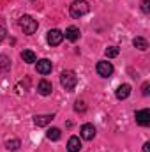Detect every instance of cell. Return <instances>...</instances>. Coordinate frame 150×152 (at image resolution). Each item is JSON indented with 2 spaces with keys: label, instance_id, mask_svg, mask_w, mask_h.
<instances>
[{
  "label": "cell",
  "instance_id": "6da1fadb",
  "mask_svg": "<svg viewBox=\"0 0 150 152\" xmlns=\"http://www.w3.org/2000/svg\"><path fill=\"white\" fill-rule=\"evenodd\" d=\"M18 25H20V28H21L27 36L36 34V30H37V27H39L37 20H34V18H32V16H28V14H23V16L18 20Z\"/></svg>",
  "mask_w": 150,
  "mask_h": 152
},
{
  "label": "cell",
  "instance_id": "7a4b0ae2",
  "mask_svg": "<svg viewBox=\"0 0 150 152\" xmlns=\"http://www.w3.org/2000/svg\"><path fill=\"white\" fill-rule=\"evenodd\" d=\"M60 83H62V87H64L67 92H73L76 88V85H78V76L74 75V71L66 69V71H62V75H60Z\"/></svg>",
  "mask_w": 150,
  "mask_h": 152
},
{
  "label": "cell",
  "instance_id": "3957f363",
  "mask_svg": "<svg viewBox=\"0 0 150 152\" xmlns=\"http://www.w3.org/2000/svg\"><path fill=\"white\" fill-rule=\"evenodd\" d=\"M88 11H90V5H88L87 0H74V2L71 4V7H69V12H71L73 18H81V16H85Z\"/></svg>",
  "mask_w": 150,
  "mask_h": 152
},
{
  "label": "cell",
  "instance_id": "277c9868",
  "mask_svg": "<svg viewBox=\"0 0 150 152\" xmlns=\"http://www.w3.org/2000/svg\"><path fill=\"white\" fill-rule=\"evenodd\" d=\"M95 71H97V75L103 76V78H110L113 75V64L111 62H108V60H101V62H97V66H95Z\"/></svg>",
  "mask_w": 150,
  "mask_h": 152
},
{
  "label": "cell",
  "instance_id": "5b68a950",
  "mask_svg": "<svg viewBox=\"0 0 150 152\" xmlns=\"http://www.w3.org/2000/svg\"><path fill=\"white\" fill-rule=\"evenodd\" d=\"M46 41H48L50 46H58V44L64 41V32H60L58 28H51V30H48V34H46Z\"/></svg>",
  "mask_w": 150,
  "mask_h": 152
},
{
  "label": "cell",
  "instance_id": "8992f818",
  "mask_svg": "<svg viewBox=\"0 0 150 152\" xmlns=\"http://www.w3.org/2000/svg\"><path fill=\"white\" fill-rule=\"evenodd\" d=\"M36 69H37L39 75L46 76L51 73V69H53V64H51V60H48V58H41L37 60V64H36Z\"/></svg>",
  "mask_w": 150,
  "mask_h": 152
},
{
  "label": "cell",
  "instance_id": "52a82bcc",
  "mask_svg": "<svg viewBox=\"0 0 150 152\" xmlns=\"http://www.w3.org/2000/svg\"><path fill=\"white\" fill-rule=\"evenodd\" d=\"M79 134H81V138H83V140L90 142V140H94V138H95V127H94L92 124H83V126H81V129H79Z\"/></svg>",
  "mask_w": 150,
  "mask_h": 152
},
{
  "label": "cell",
  "instance_id": "ba28073f",
  "mask_svg": "<svg viewBox=\"0 0 150 152\" xmlns=\"http://www.w3.org/2000/svg\"><path fill=\"white\" fill-rule=\"evenodd\" d=\"M134 118L140 126H150V112L149 110H138L134 113Z\"/></svg>",
  "mask_w": 150,
  "mask_h": 152
},
{
  "label": "cell",
  "instance_id": "9c48e42d",
  "mask_svg": "<svg viewBox=\"0 0 150 152\" xmlns=\"http://www.w3.org/2000/svg\"><path fill=\"white\" fill-rule=\"evenodd\" d=\"M115 96H117V99H118V101H124V99H127V97L131 96V85H129V83H122V85L117 88Z\"/></svg>",
  "mask_w": 150,
  "mask_h": 152
},
{
  "label": "cell",
  "instance_id": "30bf717a",
  "mask_svg": "<svg viewBox=\"0 0 150 152\" xmlns=\"http://www.w3.org/2000/svg\"><path fill=\"white\" fill-rule=\"evenodd\" d=\"M37 92L41 96H50L53 92V83L48 81V80H41L39 85H37Z\"/></svg>",
  "mask_w": 150,
  "mask_h": 152
},
{
  "label": "cell",
  "instance_id": "8fae6325",
  "mask_svg": "<svg viewBox=\"0 0 150 152\" xmlns=\"http://www.w3.org/2000/svg\"><path fill=\"white\" fill-rule=\"evenodd\" d=\"M53 120V115H36L34 117V124L37 126V127H44V126H48L50 122Z\"/></svg>",
  "mask_w": 150,
  "mask_h": 152
},
{
  "label": "cell",
  "instance_id": "7c38bea8",
  "mask_svg": "<svg viewBox=\"0 0 150 152\" xmlns=\"http://www.w3.org/2000/svg\"><path fill=\"white\" fill-rule=\"evenodd\" d=\"M64 37L69 39L71 42H76V41L79 39V28H78V27H69V28H66Z\"/></svg>",
  "mask_w": 150,
  "mask_h": 152
},
{
  "label": "cell",
  "instance_id": "4fadbf2b",
  "mask_svg": "<svg viewBox=\"0 0 150 152\" xmlns=\"http://www.w3.org/2000/svg\"><path fill=\"white\" fill-rule=\"evenodd\" d=\"M67 151L69 152H79L81 151V142L78 136H71L69 142H67Z\"/></svg>",
  "mask_w": 150,
  "mask_h": 152
},
{
  "label": "cell",
  "instance_id": "5bb4252c",
  "mask_svg": "<svg viewBox=\"0 0 150 152\" xmlns=\"http://www.w3.org/2000/svg\"><path fill=\"white\" fill-rule=\"evenodd\" d=\"M60 136H62V131H60L58 127H50V129L46 131V138L51 140V142H58Z\"/></svg>",
  "mask_w": 150,
  "mask_h": 152
},
{
  "label": "cell",
  "instance_id": "9a60e30c",
  "mask_svg": "<svg viewBox=\"0 0 150 152\" xmlns=\"http://www.w3.org/2000/svg\"><path fill=\"white\" fill-rule=\"evenodd\" d=\"M21 58H23V62H27V64L37 62V57H36V53H34L32 50H23V51H21Z\"/></svg>",
  "mask_w": 150,
  "mask_h": 152
},
{
  "label": "cell",
  "instance_id": "2e32d148",
  "mask_svg": "<svg viewBox=\"0 0 150 152\" xmlns=\"http://www.w3.org/2000/svg\"><path fill=\"white\" fill-rule=\"evenodd\" d=\"M133 46L138 48L140 51H145V50L149 48V42H147V39L145 37H134L133 39Z\"/></svg>",
  "mask_w": 150,
  "mask_h": 152
},
{
  "label": "cell",
  "instance_id": "e0dca14e",
  "mask_svg": "<svg viewBox=\"0 0 150 152\" xmlns=\"http://www.w3.org/2000/svg\"><path fill=\"white\" fill-rule=\"evenodd\" d=\"M20 145H21V142H20L18 138H11V140H7V142H5V149H7V151H11V152L18 151V149H20Z\"/></svg>",
  "mask_w": 150,
  "mask_h": 152
},
{
  "label": "cell",
  "instance_id": "ac0fdd59",
  "mask_svg": "<svg viewBox=\"0 0 150 152\" xmlns=\"http://www.w3.org/2000/svg\"><path fill=\"white\" fill-rule=\"evenodd\" d=\"M118 53H120V48H117V46H110V48H106V50H104V55H106L108 58L117 57Z\"/></svg>",
  "mask_w": 150,
  "mask_h": 152
},
{
  "label": "cell",
  "instance_id": "d6986e66",
  "mask_svg": "<svg viewBox=\"0 0 150 152\" xmlns=\"http://www.w3.org/2000/svg\"><path fill=\"white\" fill-rule=\"evenodd\" d=\"M11 67V60L7 58V57H4V55H0V69H9Z\"/></svg>",
  "mask_w": 150,
  "mask_h": 152
},
{
  "label": "cell",
  "instance_id": "ffe728a7",
  "mask_svg": "<svg viewBox=\"0 0 150 152\" xmlns=\"http://www.w3.org/2000/svg\"><path fill=\"white\" fill-rule=\"evenodd\" d=\"M74 110L78 112V113H83L85 110H87V106H85V101H76V104H74Z\"/></svg>",
  "mask_w": 150,
  "mask_h": 152
},
{
  "label": "cell",
  "instance_id": "44dd1931",
  "mask_svg": "<svg viewBox=\"0 0 150 152\" xmlns=\"http://www.w3.org/2000/svg\"><path fill=\"white\" fill-rule=\"evenodd\" d=\"M141 11H143L145 14L150 12V0H143V2H141Z\"/></svg>",
  "mask_w": 150,
  "mask_h": 152
},
{
  "label": "cell",
  "instance_id": "7402d4cb",
  "mask_svg": "<svg viewBox=\"0 0 150 152\" xmlns=\"http://www.w3.org/2000/svg\"><path fill=\"white\" fill-rule=\"evenodd\" d=\"M149 88H150V83H149V81H145V83H143V87H141V94H143V96H149V92H150Z\"/></svg>",
  "mask_w": 150,
  "mask_h": 152
},
{
  "label": "cell",
  "instance_id": "603a6c76",
  "mask_svg": "<svg viewBox=\"0 0 150 152\" xmlns=\"http://www.w3.org/2000/svg\"><path fill=\"white\" fill-rule=\"evenodd\" d=\"M4 39H5V28H4V27L0 25V42H2Z\"/></svg>",
  "mask_w": 150,
  "mask_h": 152
},
{
  "label": "cell",
  "instance_id": "cb8c5ba5",
  "mask_svg": "<svg viewBox=\"0 0 150 152\" xmlns=\"http://www.w3.org/2000/svg\"><path fill=\"white\" fill-rule=\"evenodd\" d=\"M143 152H150V142H145V145H143Z\"/></svg>",
  "mask_w": 150,
  "mask_h": 152
}]
</instances>
